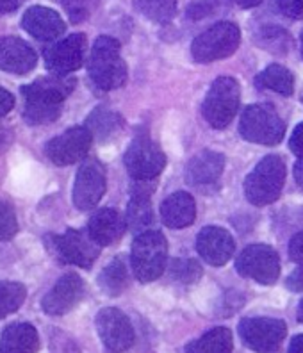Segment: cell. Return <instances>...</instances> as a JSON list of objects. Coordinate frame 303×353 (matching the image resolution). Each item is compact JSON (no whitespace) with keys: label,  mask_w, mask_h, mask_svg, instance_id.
<instances>
[{"label":"cell","mask_w":303,"mask_h":353,"mask_svg":"<svg viewBox=\"0 0 303 353\" xmlns=\"http://www.w3.org/2000/svg\"><path fill=\"white\" fill-rule=\"evenodd\" d=\"M168 261V243L157 230H145L134 239L130 264L139 282H152L163 275Z\"/></svg>","instance_id":"4"},{"label":"cell","mask_w":303,"mask_h":353,"mask_svg":"<svg viewBox=\"0 0 303 353\" xmlns=\"http://www.w3.org/2000/svg\"><path fill=\"white\" fill-rule=\"evenodd\" d=\"M196 250L211 266H223L234 255L236 245L225 228L205 227L196 237Z\"/></svg>","instance_id":"17"},{"label":"cell","mask_w":303,"mask_h":353,"mask_svg":"<svg viewBox=\"0 0 303 353\" xmlns=\"http://www.w3.org/2000/svg\"><path fill=\"white\" fill-rule=\"evenodd\" d=\"M239 132L247 141L275 147L286 134V123L278 117V112L268 103L250 105L242 112L239 121Z\"/></svg>","instance_id":"5"},{"label":"cell","mask_w":303,"mask_h":353,"mask_svg":"<svg viewBox=\"0 0 303 353\" xmlns=\"http://www.w3.org/2000/svg\"><path fill=\"white\" fill-rule=\"evenodd\" d=\"M22 26L32 38L39 41H52L66 30L59 13L43 6H32L27 9L22 18Z\"/></svg>","instance_id":"19"},{"label":"cell","mask_w":303,"mask_h":353,"mask_svg":"<svg viewBox=\"0 0 303 353\" xmlns=\"http://www.w3.org/2000/svg\"><path fill=\"white\" fill-rule=\"evenodd\" d=\"M211 11H212L211 0H196L195 4H191L187 14H189V18H193V20H198V18H204L207 17V14H211Z\"/></svg>","instance_id":"35"},{"label":"cell","mask_w":303,"mask_h":353,"mask_svg":"<svg viewBox=\"0 0 303 353\" xmlns=\"http://www.w3.org/2000/svg\"><path fill=\"white\" fill-rule=\"evenodd\" d=\"M18 8V0H0V13H13Z\"/></svg>","instance_id":"41"},{"label":"cell","mask_w":303,"mask_h":353,"mask_svg":"<svg viewBox=\"0 0 303 353\" xmlns=\"http://www.w3.org/2000/svg\"><path fill=\"white\" fill-rule=\"evenodd\" d=\"M286 285L291 291H303V266L293 272V275H289V279L286 280Z\"/></svg>","instance_id":"39"},{"label":"cell","mask_w":303,"mask_h":353,"mask_svg":"<svg viewBox=\"0 0 303 353\" xmlns=\"http://www.w3.org/2000/svg\"><path fill=\"white\" fill-rule=\"evenodd\" d=\"M48 241H50L48 246L54 250L57 261L75 264L84 270L93 266L100 254V246L87 236V232L74 228H68L63 236H50Z\"/></svg>","instance_id":"10"},{"label":"cell","mask_w":303,"mask_h":353,"mask_svg":"<svg viewBox=\"0 0 303 353\" xmlns=\"http://www.w3.org/2000/svg\"><path fill=\"white\" fill-rule=\"evenodd\" d=\"M298 321L300 323H303V300L300 302V305H298Z\"/></svg>","instance_id":"45"},{"label":"cell","mask_w":303,"mask_h":353,"mask_svg":"<svg viewBox=\"0 0 303 353\" xmlns=\"http://www.w3.org/2000/svg\"><path fill=\"white\" fill-rule=\"evenodd\" d=\"M18 232V220L14 207L8 202H0V241L13 239Z\"/></svg>","instance_id":"33"},{"label":"cell","mask_w":303,"mask_h":353,"mask_svg":"<svg viewBox=\"0 0 303 353\" xmlns=\"http://www.w3.org/2000/svg\"><path fill=\"white\" fill-rule=\"evenodd\" d=\"M260 47L269 48L273 52H286L291 47V38L284 29H278V27H268V29H262L259 36Z\"/></svg>","instance_id":"32"},{"label":"cell","mask_w":303,"mask_h":353,"mask_svg":"<svg viewBox=\"0 0 303 353\" xmlns=\"http://www.w3.org/2000/svg\"><path fill=\"white\" fill-rule=\"evenodd\" d=\"M121 127H123V118L118 112L111 111L107 108H102V105L91 112L86 120V129L90 130L91 136H95L100 141L114 136Z\"/></svg>","instance_id":"26"},{"label":"cell","mask_w":303,"mask_h":353,"mask_svg":"<svg viewBox=\"0 0 303 353\" xmlns=\"http://www.w3.org/2000/svg\"><path fill=\"white\" fill-rule=\"evenodd\" d=\"M239 100H241V90L236 79L220 77L212 82L202 108L209 125L214 129L229 127L239 109Z\"/></svg>","instance_id":"7"},{"label":"cell","mask_w":303,"mask_h":353,"mask_svg":"<svg viewBox=\"0 0 303 353\" xmlns=\"http://www.w3.org/2000/svg\"><path fill=\"white\" fill-rule=\"evenodd\" d=\"M169 272H171V276L182 284H195L202 276V266L195 259H175Z\"/></svg>","instance_id":"31"},{"label":"cell","mask_w":303,"mask_h":353,"mask_svg":"<svg viewBox=\"0 0 303 353\" xmlns=\"http://www.w3.org/2000/svg\"><path fill=\"white\" fill-rule=\"evenodd\" d=\"M286 181V164L278 155H268L251 170L244 181V194L253 205H269L277 202Z\"/></svg>","instance_id":"3"},{"label":"cell","mask_w":303,"mask_h":353,"mask_svg":"<svg viewBox=\"0 0 303 353\" xmlns=\"http://www.w3.org/2000/svg\"><path fill=\"white\" fill-rule=\"evenodd\" d=\"M98 285L109 296H118L129 285V268L121 257L113 259L98 276Z\"/></svg>","instance_id":"28"},{"label":"cell","mask_w":303,"mask_h":353,"mask_svg":"<svg viewBox=\"0 0 303 353\" xmlns=\"http://www.w3.org/2000/svg\"><path fill=\"white\" fill-rule=\"evenodd\" d=\"M38 350V332L29 323L9 325L0 336V353H36Z\"/></svg>","instance_id":"23"},{"label":"cell","mask_w":303,"mask_h":353,"mask_svg":"<svg viewBox=\"0 0 303 353\" xmlns=\"http://www.w3.org/2000/svg\"><path fill=\"white\" fill-rule=\"evenodd\" d=\"M105 173L102 164L95 159H90L81 166L75 176L72 200L79 211H91L98 205L105 193Z\"/></svg>","instance_id":"13"},{"label":"cell","mask_w":303,"mask_h":353,"mask_svg":"<svg viewBox=\"0 0 303 353\" xmlns=\"http://www.w3.org/2000/svg\"><path fill=\"white\" fill-rule=\"evenodd\" d=\"M278 8L286 17L295 20L303 18V0H278Z\"/></svg>","instance_id":"34"},{"label":"cell","mask_w":303,"mask_h":353,"mask_svg":"<svg viewBox=\"0 0 303 353\" xmlns=\"http://www.w3.org/2000/svg\"><path fill=\"white\" fill-rule=\"evenodd\" d=\"M11 143H13V132H11V129L0 125V154L8 150L11 147Z\"/></svg>","instance_id":"40"},{"label":"cell","mask_w":303,"mask_h":353,"mask_svg":"<svg viewBox=\"0 0 303 353\" xmlns=\"http://www.w3.org/2000/svg\"><path fill=\"white\" fill-rule=\"evenodd\" d=\"M93 141L90 130L86 127H72L61 136L48 141L45 147V154L57 166H68V164L79 163L87 155Z\"/></svg>","instance_id":"14"},{"label":"cell","mask_w":303,"mask_h":353,"mask_svg":"<svg viewBox=\"0 0 303 353\" xmlns=\"http://www.w3.org/2000/svg\"><path fill=\"white\" fill-rule=\"evenodd\" d=\"M87 39L84 34H72L61 39L45 52V65L54 75H70L83 66L86 59Z\"/></svg>","instance_id":"15"},{"label":"cell","mask_w":303,"mask_h":353,"mask_svg":"<svg viewBox=\"0 0 303 353\" xmlns=\"http://www.w3.org/2000/svg\"><path fill=\"white\" fill-rule=\"evenodd\" d=\"M38 63L36 52L20 38L6 36L0 38V70L8 74L25 75Z\"/></svg>","instance_id":"20"},{"label":"cell","mask_w":303,"mask_h":353,"mask_svg":"<svg viewBox=\"0 0 303 353\" xmlns=\"http://www.w3.org/2000/svg\"><path fill=\"white\" fill-rule=\"evenodd\" d=\"M289 257L295 261V263L302 264L303 266V230L296 234L293 239H291L289 245Z\"/></svg>","instance_id":"36"},{"label":"cell","mask_w":303,"mask_h":353,"mask_svg":"<svg viewBox=\"0 0 303 353\" xmlns=\"http://www.w3.org/2000/svg\"><path fill=\"white\" fill-rule=\"evenodd\" d=\"M157 2H168V0H157Z\"/></svg>","instance_id":"47"},{"label":"cell","mask_w":303,"mask_h":353,"mask_svg":"<svg viewBox=\"0 0 303 353\" xmlns=\"http://www.w3.org/2000/svg\"><path fill=\"white\" fill-rule=\"evenodd\" d=\"M25 285L18 282H0V319L17 312L25 300Z\"/></svg>","instance_id":"29"},{"label":"cell","mask_w":303,"mask_h":353,"mask_svg":"<svg viewBox=\"0 0 303 353\" xmlns=\"http://www.w3.org/2000/svg\"><path fill=\"white\" fill-rule=\"evenodd\" d=\"M289 353H303V334H300V336L291 341Z\"/></svg>","instance_id":"42"},{"label":"cell","mask_w":303,"mask_h":353,"mask_svg":"<svg viewBox=\"0 0 303 353\" xmlns=\"http://www.w3.org/2000/svg\"><path fill=\"white\" fill-rule=\"evenodd\" d=\"M75 79L68 75H47L36 79L32 84L23 86L22 93L25 99L23 120L29 125H47L57 120L61 114L63 102L74 91Z\"/></svg>","instance_id":"1"},{"label":"cell","mask_w":303,"mask_h":353,"mask_svg":"<svg viewBox=\"0 0 303 353\" xmlns=\"http://www.w3.org/2000/svg\"><path fill=\"white\" fill-rule=\"evenodd\" d=\"M289 147L293 154L298 155L300 159H303V123H300L295 129V132H293V136H291Z\"/></svg>","instance_id":"37"},{"label":"cell","mask_w":303,"mask_h":353,"mask_svg":"<svg viewBox=\"0 0 303 353\" xmlns=\"http://www.w3.org/2000/svg\"><path fill=\"white\" fill-rule=\"evenodd\" d=\"M14 108V97L8 90L0 88V118L6 117Z\"/></svg>","instance_id":"38"},{"label":"cell","mask_w":303,"mask_h":353,"mask_svg":"<svg viewBox=\"0 0 303 353\" xmlns=\"http://www.w3.org/2000/svg\"><path fill=\"white\" fill-rule=\"evenodd\" d=\"M96 330L107 353H123L134 345V328L120 309L107 307L96 314Z\"/></svg>","instance_id":"12"},{"label":"cell","mask_w":303,"mask_h":353,"mask_svg":"<svg viewBox=\"0 0 303 353\" xmlns=\"http://www.w3.org/2000/svg\"><path fill=\"white\" fill-rule=\"evenodd\" d=\"M87 72L96 88L113 91L127 81V65L120 54V43L111 36H100L91 48Z\"/></svg>","instance_id":"2"},{"label":"cell","mask_w":303,"mask_h":353,"mask_svg":"<svg viewBox=\"0 0 303 353\" xmlns=\"http://www.w3.org/2000/svg\"><path fill=\"white\" fill-rule=\"evenodd\" d=\"M257 88L260 90H269L280 95H293L295 91V77L291 74L286 66L282 65H271L266 70H262L255 79Z\"/></svg>","instance_id":"27"},{"label":"cell","mask_w":303,"mask_h":353,"mask_svg":"<svg viewBox=\"0 0 303 353\" xmlns=\"http://www.w3.org/2000/svg\"><path fill=\"white\" fill-rule=\"evenodd\" d=\"M302 54H303V34H302Z\"/></svg>","instance_id":"46"},{"label":"cell","mask_w":303,"mask_h":353,"mask_svg":"<svg viewBox=\"0 0 303 353\" xmlns=\"http://www.w3.org/2000/svg\"><path fill=\"white\" fill-rule=\"evenodd\" d=\"M234 2L239 6V8L250 9V8H255V6H259L262 0H234Z\"/></svg>","instance_id":"44"},{"label":"cell","mask_w":303,"mask_h":353,"mask_svg":"<svg viewBox=\"0 0 303 353\" xmlns=\"http://www.w3.org/2000/svg\"><path fill=\"white\" fill-rule=\"evenodd\" d=\"M125 218L114 209H102L95 212L87 225V236L98 246L113 245L125 234Z\"/></svg>","instance_id":"21"},{"label":"cell","mask_w":303,"mask_h":353,"mask_svg":"<svg viewBox=\"0 0 303 353\" xmlns=\"http://www.w3.org/2000/svg\"><path fill=\"white\" fill-rule=\"evenodd\" d=\"M236 270L244 279L269 285L275 284L280 276V259L271 246L250 245L236 261Z\"/></svg>","instance_id":"9"},{"label":"cell","mask_w":303,"mask_h":353,"mask_svg":"<svg viewBox=\"0 0 303 353\" xmlns=\"http://www.w3.org/2000/svg\"><path fill=\"white\" fill-rule=\"evenodd\" d=\"M123 161H125L129 175L138 182H148L156 179L166 166V155L163 154L159 145H156L145 134L130 143V147L123 155Z\"/></svg>","instance_id":"8"},{"label":"cell","mask_w":303,"mask_h":353,"mask_svg":"<svg viewBox=\"0 0 303 353\" xmlns=\"http://www.w3.org/2000/svg\"><path fill=\"white\" fill-rule=\"evenodd\" d=\"M136 6L143 14L156 22H168L175 14V0L157 2V0H136Z\"/></svg>","instance_id":"30"},{"label":"cell","mask_w":303,"mask_h":353,"mask_svg":"<svg viewBox=\"0 0 303 353\" xmlns=\"http://www.w3.org/2000/svg\"><path fill=\"white\" fill-rule=\"evenodd\" d=\"M295 181L303 190V159H300L298 163L295 164Z\"/></svg>","instance_id":"43"},{"label":"cell","mask_w":303,"mask_h":353,"mask_svg":"<svg viewBox=\"0 0 303 353\" xmlns=\"http://www.w3.org/2000/svg\"><path fill=\"white\" fill-rule=\"evenodd\" d=\"M160 218L169 228H184L196 218L195 200L186 191L169 194L160 205Z\"/></svg>","instance_id":"22"},{"label":"cell","mask_w":303,"mask_h":353,"mask_svg":"<svg viewBox=\"0 0 303 353\" xmlns=\"http://www.w3.org/2000/svg\"><path fill=\"white\" fill-rule=\"evenodd\" d=\"M232 346H234L232 332L229 328L218 327L189 343L186 353H230Z\"/></svg>","instance_id":"25"},{"label":"cell","mask_w":303,"mask_h":353,"mask_svg":"<svg viewBox=\"0 0 303 353\" xmlns=\"http://www.w3.org/2000/svg\"><path fill=\"white\" fill-rule=\"evenodd\" d=\"M241 30L232 22H220L196 36L191 45V54L196 63H214L225 59L238 50Z\"/></svg>","instance_id":"6"},{"label":"cell","mask_w":303,"mask_h":353,"mask_svg":"<svg viewBox=\"0 0 303 353\" xmlns=\"http://www.w3.org/2000/svg\"><path fill=\"white\" fill-rule=\"evenodd\" d=\"M84 293H86L84 280L75 273H68L61 276L54 288L45 294L41 307L48 316H63L79 305Z\"/></svg>","instance_id":"16"},{"label":"cell","mask_w":303,"mask_h":353,"mask_svg":"<svg viewBox=\"0 0 303 353\" xmlns=\"http://www.w3.org/2000/svg\"><path fill=\"white\" fill-rule=\"evenodd\" d=\"M225 170V157L218 152L204 150L189 161L186 170V179L191 185L198 190L214 188L220 182Z\"/></svg>","instance_id":"18"},{"label":"cell","mask_w":303,"mask_h":353,"mask_svg":"<svg viewBox=\"0 0 303 353\" xmlns=\"http://www.w3.org/2000/svg\"><path fill=\"white\" fill-rule=\"evenodd\" d=\"M286 334V323L275 318H244L239 323L242 343L257 353L277 352Z\"/></svg>","instance_id":"11"},{"label":"cell","mask_w":303,"mask_h":353,"mask_svg":"<svg viewBox=\"0 0 303 353\" xmlns=\"http://www.w3.org/2000/svg\"><path fill=\"white\" fill-rule=\"evenodd\" d=\"M154 221V209L150 202V190H145L143 185H136L127 207V220L130 230L145 232Z\"/></svg>","instance_id":"24"}]
</instances>
